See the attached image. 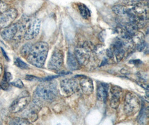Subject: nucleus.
<instances>
[{
    "mask_svg": "<svg viewBox=\"0 0 149 125\" xmlns=\"http://www.w3.org/2000/svg\"><path fill=\"white\" fill-rule=\"evenodd\" d=\"M17 32V24H13L5 28H2L1 31V36L3 40L6 41L11 40L14 39Z\"/></svg>",
    "mask_w": 149,
    "mask_h": 125,
    "instance_id": "obj_11",
    "label": "nucleus"
},
{
    "mask_svg": "<svg viewBox=\"0 0 149 125\" xmlns=\"http://www.w3.org/2000/svg\"><path fill=\"white\" fill-rule=\"evenodd\" d=\"M0 87L3 90H7L10 88V84H9V82H6L2 79V81H1V82L0 84Z\"/></svg>",
    "mask_w": 149,
    "mask_h": 125,
    "instance_id": "obj_22",
    "label": "nucleus"
},
{
    "mask_svg": "<svg viewBox=\"0 0 149 125\" xmlns=\"http://www.w3.org/2000/svg\"><path fill=\"white\" fill-rule=\"evenodd\" d=\"M110 92L112 95L110 106L112 108L116 109L118 107L120 104V100L122 94V89L119 86H113L110 90Z\"/></svg>",
    "mask_w": 149,
    "mask_h": 125,
    "instance_id": "obj_10",
    "label": "nucleus"
},
{
    "mask_svg": "<svg viewBox=\"0 0 149 125\" xmlns=\"http://www.w3.org/2000/svg\"><path fill=\"white\" fill-rule=\"evenodd\" d=\"M109 85L108 84L101 83L99 84L97 90V99L102 102L105 103L108 97Z\"/></svg>",
    "mask_w": 149,
    "mask_h": 125,
    "instance_id": "obj_12",
    "label": "nucleus"
},
{
    "mask_svg": "<svg viewBox=\"0 0 149 125\" xmlns=\"http://www.w3.org/2000/svg\"><path fill=\"white\" fill-rule=\"evenodd\" d=\"M58 90L54 82H48L38 86L35 92V101H39L41 99L53 101L58 96Z\"/></svg>",
    "mask_w": 149,
    "mask_h": 125,
    "instance_id": "obj_2",
    "label": "nucleus"
},
{
    "mask_svg": "<svg viewBox=\"0 0 149 125\" xmlns=\"http://www.w3.org/2000/svg\"><path fill=\"white\" fill-rule=\"evenodd\" d=\"M123 2L128 5H135L140 2V0H123Z\"/></svg>",
    "mask_w": 149,
    "mask_h": 125,
    "instance_id": "obj_23",
    "label": "nucleus"
},
{
    "mask_svg": "<svg viewBox=\"0 0 149 125\" xmlns=\"http://www.w3.org/2000/svg\"><path fill=\"white\" fill-rule=\"evenodd\" d=\"M112 10L114 13L117 16H127L128 8L125 6L123 5H116L112 7Z\"/></svg>",
    "mask_w": 149,
    "mask_h": 125,
    "instance_id": "obj_15",
    "label": "nucleus"
},
{
    "mask_svg": "<svg viewBox=\"0 0 149 125\" xmlns=\"http://www.w3.org/2000/svg\"><path fill=\"white\" fill-rule=\"evenodd\" d=\"M148 119V110L147 108L143 107L139 115V117L138 119L139 124L143 125L145 124Z\"/></svg>",
    "mask_w": 149,
    "mask_h": 125,
    "instance_id": "obj_17",
    "label": "nucleus"
},
{
    "mask_svg": "<svg viewBox=\"0 0 149 125\" xmlns=\"http://www.w3.org/2000/svg\"><path fill=\"white\" fill-rule=\"evenodd\" d=\"M79 84L81 90L84 94L89 95L92 93L94 87L92 79L87 77H83L80 80Z\"/></svg>",
    "mask_w": 149,
    "mask_h": 125,
    "instance_id": "obj_13",
    "label": "nucleus"
},
{
    "mask_svg": "<svg viewBox=\"0 0 149 125\" xmlns=\"http://www.w3.org/2000/svg\"><path fill=\"white\" fill-rule=\"evenodd\" d=\"M78 8L81 17L84 19H88L91 16V12L88 7L83 3L78 4Z\"/></svg>",
    "mask_w": 149,
    "mask_h": 125,
    "instance_id": "obj_16",
    "label": "nucleus"
},
{
    "mask_svg": "<svg viewBox=\"0 0 149 125\" xmlns=\"http://www.w3.org/2000/svg\"><path fill=\"white\" fill-rule=\"evenodd\" d=\"M32 46L33 45L30 44H27L24 45L21 50V54L24 57H27L31 50Z\"/></svg>",
    "mask_w": 149,
    "mask_h": 125,
    "instance_id": "obj_19",
    "label": "nucleus"
},
{
    "mask_svg": "<svg viewBox=\"0 0 149 125\" xmlns=\"http://www.w3.org/2000/svg\"><path fill=\"white\" fill-rule=\"evenodd\" d=\"M9 124L10 125H30L31 124V123L29 121H27V119H21L19 117H15L11 119Z\"/></svg>",
    "mask_w": 149,
    "mask_h": 125,
    "instance_id": "obj_18",
    "label": "nucleus"
},
{
    "mask_svg": "<svg viewBox=\"0 0 149 125\" xmlns=\"http://www.w3.org/2000/svg\"><path fill=\"white\" fill-rule=\"evenodd\" d=\"M141 102L138 96L134 93L127 92L124 100V111L127 116H133L140 108Z\"/></svg>",
    "mask_w": 149,
    "mask_h": 125,
    "instance_id": "obj_4",
    "label": "nucleus"
},
{
    "mask_svg": "<svg viewBox=\"0 0 149 125\" xmlns=\"http://www.w3.org/2000/svg\"><path fill=\"white\" fill-rule=\"evenodd\" d=\"M14 64L16 66L21 69H28L29 67L26 64L23 62L20 59L16 58L15 59Z\"/></svg>",
    "mask_w": 149,
    "mask_h": 125,
    "instance_id": "obj_20",
    "label": "nucleus"
},
{
    "mask_svg": "<svg viewBox=\"0 0 149 125\" xmlns=\"http://www.w3.org/2000/svg\"><path fill=\"white\" fill-rule=\"evenodd\" d=\"M2 71V66L1 65V64H0V75L1 74Z\"/></svg>",
    "mask_w": 149,
    "mask_h": 125,
    "instance_id": "obj_29",
    "label": "nucleus"
},
{
    "mask_svg": "<svg viewBox=\"0 0 149 125\" xmlns=\"http://www.w3.org/2000/svg\"><path fill=\"white\" fill-rule=\"evenodd\" d=\"M10 84L20 88H21L24 87V84L20 79H15L13 82L10 83Z\"/></svg>",
    "mask_w": 149,
    "mask_h": 125,
    "instance_id": "obj_21",
    "label": "nucleus"
},
{
    "mask_svg": "<svg viewBox=\"0 0 149 125\" xmlns=\"http://www.w3.org/2000/svg\"><path fill=\"white\" fill-rule=\"evenodd\" d=\"M62 91L66 95H70L78 90V83L73 79H63L61 82Z\"/></svg>",
    "mask_w": 149,
    "mask_h": 125,
    "instance_id": "obj_9",
    "label": "nucleus"
},
{
    "mask_svg": "<svg viewBox=\"0 0 149 125\" xmlns=\"http://www.w3.org/2000/svg\"><path fill=\"white\" fill-rule=\"evenodd\" d=\"M7 8L6 4L0 0V13H2L6 10H7Z\"/></svg>",
    "mask_w": 149,
    "mask_h": 125,
    "instance_id": "obj_26",
    "label": "nucleus"
},
{
    "mask_svg": "<svg viewBox=\"0 0 149 125\" xmlns=\"http://www.w3.org/2000/svg\"><path fill=\"white\" fill-rule=\"evenodd\" d=\"M25 79H27L28 81H34L35 79H38L39 78L33 76V75H26Z\"/></svg>",
    "mask_w": 149,
    "mask_h": 125,
    "instance_id": "obj_27",
    "label": "nucleus"
},
{
    "mask_svg": "<svg viewBox=\"0 0 149 125\" xmlns=\"http://www.w3.org/2000/svg\"><path fill=\"white\" fill-rule=\"evenodd\" d=\"M1 51H2V52L3 55L4 56L5 58L6 59H7V61H9V59H8V56H7V55H6V52L3 50V49L2 47H1Z\"/></svg>",
    "mask_w": 149,
    "mask_h": 125,
    "instance_id": "obj_28",
    "label": "nucleus"
},
{
    "mask_svg": "<svg viewBox=\"0 0 149 125\" xmlns=\"http://www.w3.org/2000/svg\"><path fill=\"white\" fill-rule=\"evenodd\" d=\"M63 64V54L61 50H56L53 53L48 64V68L52 70H58Z\"/></svg>",
    "mask_w": 149,
    "mask_h": 125,
    "instance_id": "obj_8",
    "label": "nucleus"
},
{
    "mask_svg": "<svg viewBox=\"0 0 149 125\" xmlns=\"http://www.w3.org/2000/svg\"><path fill=\"white\" fill-rule=\"evenodd\" d=\"M30 101V96L28 92H22L20 96L12 103L9 108L10 112L17 113L22 111L26 108Z\"/></svg>",
    "mask_w": 149,
    "mask_h": 125,
    "instance_id": "obj_5",
    "label": "nucleus"
},
{
    "mask_svg": "<svg viewBox=\"0 0 149 125\" xmlns=\"http://www.w3.org/2000/svg\"><path fill=\"white\" fill-rule=\"evenodd\" d=\"M146 47V44L145 41H143L141 42V43L137 45V49L139 51H142L145 49Z\"/></svg>",
    "mask_w": 149,
    "mask_h": 125,
    "instance_id": "obj_24",
    "label": "nucleus"
},
{
    "mask_svg": "<svg viewBox=\"0 0 149 125\" xmlns=\"http://www.w3.org/2000/svg\"><path fill=\"white\" fill-rule=\"evenodd\" d=\"M67 64H68V67L72 70H77L78 68L79 63L76 59L75 55H73L72 53L70 52H68Z\"/></svg>",
    "mask_w": 149,
    "mask_h": 125,
    "instance_id": "obj_14",
    "label": "nucleus"
},
{
    "mask_svg": "<svg viewBox=\"0 0 149 125\" xmlns=\"http://www.w3.org/2000/svg\"><path fill=\"white\" fill-rule=\"evenodd\" d=\"M40 25V21L38 19L29 21L24 35V39L26 40H30L35 38L39 33Z\"/></svg>",
    "mask_w": 149,
    "mask_h": 125,
    "instance_id": "obj_6",
    "label": "nucleus"
},
{
    "mask_svg": "<svg viewBox=\"0 0 149 125\" xmlns=\"http://www.w3.org/2000/svg\"><path fill=\"white\" fill-rule=\"evenodd\" d=\"M17 11L16 9H7L0 13V28H3L11 25L17 16Z\"/></svg>",
    "mask_w": 149,
    "mask_h": 125,
    "instance_id": "obj_7",
    "label": "nucleus"
},
{
    "mask_svg": "<svg viewBox=\"0 0 149 125\" xmlns=\"http://www.w3.org/2000/svg\"><path fill=\"white\" fill-rule=\"evenodd\" d=\"M95 47L89 42H85L75 49V56L79 64L87 65L95 52Z\"/></svg>",
    "mask_w": 149,
    "mask_h": 125,
    "instance_id": "obj_3",
    "label": "nucleus"
},
{
    "mask_svg": "<svg viewBox=\"0 0 149 125\" xmlns=\"http://www.w3.org/2000/svg\"><path fill=\"white\" fill-rule=\"evenodd\" d=\"M13 79V76L11 75V74L10 73H6L5 75H4V77H3V80L8 82H10V81L11 79Z\"/></svg>",
    "mask_w": 149,
    "mask_h": 125,
    "instance_id": "obj_25",
    "label": "nucleus"
},
{
    "mask_svg": "<svg viewBox=\"0 0 149 125\" xmlns=\"http://www.w3.org/2000/svg\"><path fill=\"white\" fill-rule=\"evenodd\" d=\"M49 51V46L45 42H39L32 46L27 56V61L32 65L42 67L44 65Z\"/></svg>",
    "mask_w": 149,
    "mask_h": 125,
    "instance_id": "obj_1",
    "label": "nucleus"
}]
</instances>
